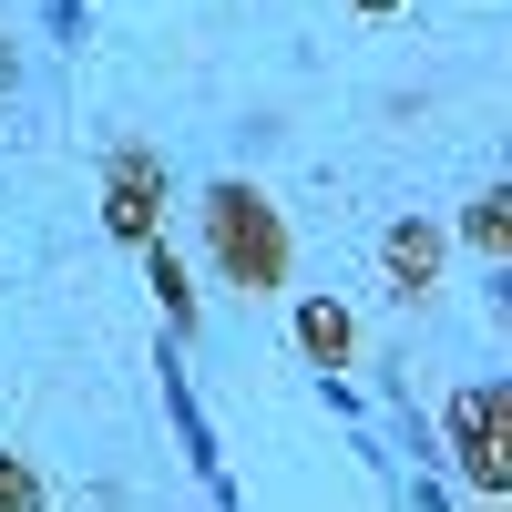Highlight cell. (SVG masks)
<instances>
[{
    "instance_id": "obj_1",
    "label": "cell",
    "mask_w": 512,
    "mask_h": 512,
    "mask_svg": "<svg viewBox=\"0 0 512 512\" xmlns=\"http://www.w3.org/2000/svg\"><path fill=\"white\" fill-rule=\"evenodd\" d=\"M205 246H216V277H226V287H246V297H277V287H287V267H297L287 216H277V205L256 195L246 175L205 185Z\"/></svg>"
},
{
    "instance_id": "obj_2",
    "label": "cell",
    "mask_w": 512,
    "mask_h": 512,
    "mask_svg": "<svg viewBox=\"0 0 512 512\" xmlns=\"http://www.w3.org/2000/svg\"><path fill=\"white\" fill-rule=\"evenodd\" d=\"M441 431H451V461L482 502L512 492V379H472V390L441 400Z\"/></svg>"
},
{
    "instance_id": "obj_3",
    "label": "cell",
    "mask_w": 512,
    "mask_h": 512,
    "mask_svg": "<svg viewBox=\"0 0 512 512\" xmlns=\"http://www.w3.org/2000/svg\"><path fill=\"white\" fill-rule=\"evenodd\" d=\"M441 267H451V236H441L431 216H400L390 236H379V277H390L400 308H431V297H441Z\"/></svg>"
},
{
    "instance_id": "obj_4",
    "label": "cell",
    "mask_w": 512,
    "mask_h": 512,
    "mask_svg": "<svg viewBox=\"0 0 512 512\" xmlns=\"http://www.w3.org/2000/svg\"><path fill=\"white\" fill-rule=\"evenodd\" d=\"M154 216H164V164H154V144H113V164H103V226L144 246Z\"/></svg>"
},
{
    "instance_id": "obj_5",
    "label": "cell",
    "mask_w": 512,
    "mask_h": 512,
    "mask_svg": "<svg viewBox=\"0 0 512 512\" xmlns=\"http://www.w3.org/2000/svg\"><path fill=\"white\" fill-rule=\"evenodd\" d=\"M297 349H308V369H349L359 359V318L338 297H297Z\"/></svg>"
},
{
    "instance_id": "obj_6",
    "label": "cell",
    "mask_w": 512,
    "mask_h": 512,
    "mask_svg": "<svg viewBox=\"0 0 512 512\" xmlns=\"http://www.w3.org/2000/svg\"><path fill=\"white\" fill-rule=\"evenodd\" d=\"M461 236H472L492 267H502V256H512V185H482V195H472V216H461Z\"/></svg>"
},
{
    "instance_id": "obj_7",
    "label": "cell",
    "mask_w": 512,
    "mask_h": 512,
    "mask_svg": "<svg viewBox=\"0 0 512 512\" xmlns=\"http://www.w3.org/2000/svg\"><path fill=\"white\" fill-rule=\"evenodd\" d=\"M144 277H154V297H164V318H175V328H195V287H185V256L164 246V236H144Z\"/></svg>"
},
{
    "instance_id": "obj_8",
    "label": "cell",
    "mask_w": 512,
    "mask_h": 512,
    "mask_svg": "<svg viewBox=\"0 0 512 512\" xmlns=\"http://www.w3.org/2000/svg\"><path fill=\"white\" fill-rule=\"evenodd\" d=\"M11 502H41V472H31L21 451H0V512H11Z\"/></svg>"
},
{
    "instance_id": "obj_9",
    "label": "cell",
    "mask_w": 512,
    "mask_h": 512,
    "mask_svg": "<svg viewBox=\"0 0 512 512\" xmlns=\"http://www.w3.org/2000/svg\"><path fill=\"white\" fill-rule=\"evenodd\" d=\"M0 93H21V41L0 31Z\"/></svg>"
},
{
    "instance_id": "obj_10",
    "label": "cell",
    "mask_w": 512,
    "mask_h": 512,
    "mask_svg": "<svg viewBox=\"0 0 512 512\" xmlns=\"http://www.w3.org/2000/svg\"><path fill=\"white\" fill-rule=\"evenodd\" d=\"M349 11H369V21H390V11H400V0H349Z\"/></svg>"
}]
</instances>
